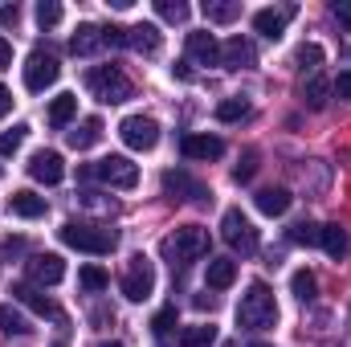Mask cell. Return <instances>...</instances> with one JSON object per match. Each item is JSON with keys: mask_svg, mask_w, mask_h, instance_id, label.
I'll return each instance as SVG.
<instances>
[{"mask_svg": "<svg viewBox=\"0 0 351 347\" xmlns=\"http://www.w3.org/2000/svg\"><path fill=\"white\" fill-rule=\"evenodd\" d=\"M237 323H241L245 331H265V327L278 323V302H274V290H269L265 282H254V286L241 294V302H237Z\"/></svg>", "mask_w": 351, "mask_h": 347, "instance_id": "obj_1", "label": "cell"}, {"mask_svg": "<svg viewBox=\"0 0 351 347\" xmlns=\"http://www.w3.org/2000/svg\"><path fill=\"white\" fill-rule=\"evenodd\" d=\"M58 233H62V241H66L70 250L98 254V258L119 246V233H114V229H102V225H90V221H66Z\"/></svg>", "mask_w": 351, "mask_h": 347, "instance_id": "obj_2", "label": "cell"}, {"mask_svg": "<svg viewBox=\"0 0 351 347\" xmlns=\"http://www.w3.org/2000/svg\"><path fill=\"white\" fill-rule=\"evenodd\" d=\"M86 86H90V94L98 98V102H127L131 94H135V86H131V78L119 70V66H94L86 74Z\"/></svg>", "mask_w": 351, "mask_h": 347, "instance_id": "obj_3", "label": "cell"}, {"mask_svg": "<svg viewBox=\"0 0 351 347\" xmlns=\"http://www.w3.org/2000/svg\"><path fill=\"white\" fill-rule=\"evenodd\" d=\"M164 254L176 258L180 265L204 258V254H208V229H200V225H184V229H176L172 237L164 241ZM176 261H172V265H176Z\"/></svg>", "mask_w": 351, "mask_h": 347, "instance_id": "obj_4", "label": "cell"}, {"mask_svg": "<svg viewBox=\"0 0 351 347\" xmlns=\"http://www.w3.org/2000/svg\"><path fill=\"white\" fill-rule=\"evenodd\" d=\"M82 176H94V180H102L110 188H135L139 184V164H131L127 156H106V160L82 168Z\"/></svg>", "mask_w": 351, "mask_h": 347, "instance_id": "obj_5", "label": "cell"}, {"mask_svg": "<svg viewBox=\"0 0 351 347\" xmlns=\"http://www.w3.org/2000/svg\"><path fill=\"white\" fill-rule=\"evenodd\" d=\"M221 237L237 250V254H258V229L250 225V217L241 208H225L221 217Z\"/></svg>", "mask_w": 351, "mask_h": 347, "instance_id": "obj_6", "label": "cell"}, {"mask_svg": "<svg viewBox=\"0 0 351 347\" xmlns=\"http://www.w3.org/2000/svg\"><path fill=\"white\" fill-rule=\"evenodd\" d=\"M119 135H123V143H127L131 152H152V147L160 143V123L147 119V115H127V119L119 123Z\"/></svg>", "mask_w": 351, "mask_h": 347, "instance_id": "obj_7", "label": "cell"}, {"mask_svg": "<svg viewBox=\"0 0 351 347\" xmlns=\"http://www.w3.org/2000/svg\"><path fill=\"white\" fill-rule=\"evenodd\" d=\"M58 74H62L58 58H53V53H45V49H33V53H29V62H25V90L41 94V90H49L53 82H58Z\"/></svg>", "mask_w": 351, "mask_h": 347, "instance_id": "obj_8", "label": "cell"}, {"mask_svg": "<svg viewBox=\"0 0 351 347\" xmlns=\"http://www.w3.org/2000/svg\"><path fill=\"white\" fill-rule=\"evenodd\" d=\"M152 290H156V270H152V261L143 254H135L127 274H123V294L131 302H143V298H152Z\"/></svg>", "mask_w": 351, "mask_h": 347, "instance_id": "obj_9", "label": "cell"}, {"mask_svg": "<svg viewBox=\"0 0 351 347\" xmlns=\"http://www.w3.org/2000/svg\"><path fill=\"white\" fill-rule=\"evenodd\" d=\"M12 298H16L21 307H29V311L45 315V319H58V323H66V315H62V311H58V307H53V302L41 294V286H37V282H16V286H12Z\"/></svg>", "mask_w": 351, "mask_h": 347, "instance_id": "obj_10", "label": "cell"}, {"mask_svg": "<svg viewBox=\"0 0 351 347\" xmlns=\"http://www.w3.org/2000/svg\"><path fill=\"white\" fill-rule=\"evenodd\" d=\"M180 152H184L188 160L208 164V160H221V156H225V143H221L217 135H184V139H180Z\"/></svg>", "mask_w": 351, "mask_h": 347, "instance_id": "obj_11", "label": "cell"}, {"mask_svg": "<svg viewBox=\"0 0 351 347\" xmlns=\"http://www.w3.org/2000/svg\"><path fill=\"white\" fill-rule=\"evenodd\" d=\"M29 278L37 286H58L66 278V261L58 254H37V258H29Z\"/></svg>", "mask_w": 351, "mask_h": 347, "instance_id": "obj_12", "label": "cell"}, {"mask_svg": "<svg viewBox=\"0 0 351 347\" xmlns=\"http://www.w3.org/2000/svg\"><path fill=\"white\" fill-rule=\"evenodd\" d=\"M254 62H258L254 41H245V37H229V41L221 45V66H225V70H245V66H254Z\"/></svg>", "mask_w": 351, "mask_h": 347, "instance_id": "obj_13", "label": "cell"}, {"mask_svg": "<svg viewBox=\"0 0 351 347\" xmlns=\"http://www.w3.org/2000/svg\"><path fill=\"white\" fill-rule=\"evenodd\" d=\"M29 176H33L37 184H58V180L66 176V164H62L58 152H37V156L29 160Z\"/></svg>", "mask_w": 351, "mask_h": 347, "instance_id": "obj_14", "label": "cell"}, {"mask_svg": "<svg viewBox=\"0 0 351 347\" xmlns=\"http://www.w3.org/2000/svg\"><path fill=\"white\" fill-rule=\"evenodd\" d=\"M290 16H294V8H262V12H254V29L262 33L265 41H278Z\"/></svg>", "mask_w": 351, "mask_h": 347, "instance_id": "obj_15", "label": "cell"}, {"mask_svg": "<svg viewBox=\"0 0 351 347\" xmlns=\"http://www.w3.org/2000/svg\"><path fill=\"white\" fill-rule=\"evenodd\" d=\"M164 192H176L184 200H208V188L200 180H192L188 172H164Z\"/></svg>", "mask_w": 351, "mask_h": 347, "instance_id": "obj_16", "label": "cell"}, {"mask_svg": "<svg viewBox=\"0 0 351 347\" xmlns=\"http://www.w3.org/2000/svg\"><path fill=\"white\" fill-rule=\"evenodd\" d=\"M188 58L200 66H221V45L213 41V33H188Z\"/></svg>", "mask_w": 351, "mask_h": 347, "instance_id": "obj_17", "label": "cell"}, {"mask_svg": "<svg viewBox=\"0 0 351 347\" xmlns=\"http://www.w3.org/2000/svg\"><path fill=\"white\" fill-rule=\"evenodd\" d=\"M8 213H12V217H25V221H37V217H45V196L21 188V192L8 196Z\"/></svg>", "mask_w": 351, "mask_h": 347, "instance_id": "obj_18", "label": "cell"}, {"mask_svg": "<svg viewBox=\"0 0 351 347\" xmlns=\"http://www.w3.org/2000/svg\"><path fill=\"white\" fill-rule=\"evenodd\" d=\"M127 45H131L135 53L152 58V53H160V29H156V25H131V29H127Z\"/></svg>", "mask_w": 351, "mask_h": 347, "instance_id": "obj_19", "label": "cell"}, {"mask_svg": "<svg viewBox=\"0 0 351 347\" xmlns=\"http://www.w3.org/2000/svg\"><path fill=\"white\" fill-rule=\"evenodd\" d=\"M102 131H106V127H102V119H94V115H90V119H82V123L70 131V147H74V152H86V147H94V143L102 139Z\"/></svg>", "mask_w": 351, "mask_h": 347, "instance_id": "obj_20", "label": "cell"}, {"mask_svg": "<svg viewBox=\"0 0 351 347\" xmlns=\"http://www.w3.org/2000/svg\"><path fill=\"white\" fill-rule=\"evenodd\" d=\"M204 278H208V286H213V290H229V286L237 282V261H233V258H213Z\"/></svg>", "mask_w": 351, "mask_h": 347, "instance_id": "obj_21", "label": "cell"}, {"mask_svg": "<svg viewBox=\"0 0 351 347\" xmlns=\"http://www.w3.org/2000/svg\"><path fill=\"white\" fill-rule=\"evenodd\" d=\"M319 246L327 250V258L343 261L348 258V229H339V225H323V229H319Z\"/></svg>", "mask_w": 351, "mask_h": 347, "instance_id": "obj_22", "label": "cell"}, {"mask_svg": "<svg viewBox=\"0 0 351 347\" xmlns=\"http://www.w3.org/2000/svg\"><path fill=\"white\" fill-rule=\"evenodd\" d=\"M70 49H74L78 58H90V53H98V49H102V29H98V25H78V33H74Z\"/></svg>", "mask_w": 351, "mask_h": 347, "instance_id": "obj_23", "label": "cell"}, {"mask_svg": "<svg viewBox=\"0 0 351 347\" xmlns=\"http://www.w3.org/2000/svg\"><path fill=\"white\" fill-rule=\"evenodd\" d=\"M74 110H78V94H58L53 102H49V127H70V119H74Z\"/></svg>", "mask_w": 351, "mask_h": 347, "instance_id": "obj_24", "label": "cell"}, {"mask_svg": "<svg viewBox=\"0 0 351 347\" xmlns=\"http://www.w3.org/2000/svg\"><path fill=\"white\" fill-rule=\"evenodd\" d=\"M290 200H294V196H290L286 188H262V192H258V208H262L265 217H282V213L290 208Z\"/></svg>", "mask_w": 351, "mask_h": 347, "instance_id": "obj_25", "label": "cell"}, {"mask_svg": "<svg viewBox=\"0 0 351 347\" xmlns=\"http://www.w3.org/2000/svg\"><path fill=\"white\" fill-rule=\"evenodd\" d=\"M217 344V327L213 323H196L180 331V347H213Z\"/></svg>", "mask_w": 351, "mask_h": 347, "instance_id": "obj_26", "label": "cell"}, {"mask_svg": "<svg viewBox=\"0 0 351 347\" xmlns=\"http://www.w3.org/2000/svg\"><path fill=\"white\" fill-rule=\"evenodd\" d=\"M302 102H306L311 110H323V106L331 102V82H327V78H311V82L302 86Z\"/></svg>", "mask_w": 351, "mask_h": 347, "instance_id": "obj_27", "label": "cell"}, {"mask_svg": "<svg viewBox=\"0 0 351 347\" xmlns=\"http://www.w3.org/2000/svg\"><path fill=\"white\" fill-rule=\"evenodd\" d=\"M237 12H241V4H233V0H204V16L217 21V25L237 21Z\"/></svg>", "mask_w": 351, "mask_h": 347, "instance_id": "obj_28", "label": "cell"}, {"mask_svg": "<svg viewBox=\"0 0 351 347\" xmlns=\"http://www.w3.org/2000/svg\"><path fill=\"white\" fill-rule=\"evenodd\" d=\"M290 290H294V298H298V302H311V298H315V290H319V282H315V274H311V270H294V274H290Z\"/></svg>", "mask_w": 351, "mask_h": 347, "instance_id": "obj_29", "label": "cell"}, {"mask_svg": "<svg viewBox=\"0 0 351 347\" xmlns=\"http://www.w3.org/2000/svg\"><path fill=\"white\" fill-rule=\"evenodd\" d=\"M78 286L90 290V294H98V290L110 286V274H106L102 265H82V270H78Z\"/></svg>", "mask_w": 351, "mask_h": 347, "instance_id": "obj_30", "label": "cell"}, {"mask_svg": "<svg viewBox=\"0 0 351 347\" xmlns=\"http://www.w3.org/2000/svg\"><path fill=\"white\" fill-rule=\"evenodd\" d=\"M0 331H4V335H29V323H25V315H21L16 307L0 302Z\"/></svg>", "mask_w": 351, "mask_h": 347, "instance_id": "obj_31", "label": "cell"}, {"mask_svg": "<svg viewBox=\"0 0 351 347\" xmlns=\"http://www.w3.org/2000/svg\"><path fill=\"white\" fill-rule=\"evenodd\" d=\"M217 119L221 123H241V119H250V102L245 98H225V102H217Z\"/></svg>", "mask_w": 351, "mask_h": 347, "instance_id": "obj_32", "label": "cell"}, {"mask_svg": "<svg viewBox=\"0 0 351 347\" xmlns=\"http://www.w3.org/2000/svg\"><path fill=\"white\" fill-rule=\"evenodd\" d=\"M290 241L294 246H319V225H311V221L290 225Z\"/></svg>", "mask_w": 351, "mask_h": 347, "instance_id": "obj_33", "label": "cell"}, {"mask_svg": "<svg viewBox=\"0 0 351 347\" xmlns=\"http://www.w3.org/2000/svg\"><path fill=\"white\" fill-rule=\"evenodd\" d=\"M294 62H298L302 70H319V66H323V45H315V41L302 45V49L294 53Z\"/></svg>", "mask_w": 351, "mask_h": 347, "instance_id": "obj_34", "label": "cell"}, {"mask_svg": "<svg viewBox=\"0 0 351 347\" xmlns=\"http://www.w3.org/2000/svg\"><path fill=\"white\" fill-rule=\"evenodd\" d=\"M58 21H62V4H53V0H41V4H37V25H41V29H53Z\"/></svg>", "mask_w": 351, "mask_h": 347, "instance_id": "obj_35", "label": "cell"}, {"mask_svg": "<svg viewBox=\"0 0 351 347\" xmlns=\"http://www.w3.org/2000/svg\"><path fill=\"white\" fill-rule=\"evenodd\" d=\"M25 135H29V127H12V131H4V135H0V156H16V147L25 143Z\"/></svg>", "mask_w": 351, "mask_h": 347, "instance_id": "obj_36", "label": "cell"}, {"mask_svg": "<svg viewBox=\"0 0 351 347\" xmlns=\"http://www.w3.org/2000/svg\"><path fill=\"white\" fill-rule=\"evenodd\" d=\"M156 12L164 21H188V4H180V0H156Z\"/></svg>", "mask_w": 351, "mask_h": 347, "instance_id": "obj_37", "label": "cell"}, {"mask_svg": "<svg viewBox=\"0 0 351 347\" xmlns=\"http://www.w3.org/2000/svg\"><path fill=\"white\" fill-rule=\"evenodd\" d=\"M254 172H258V152H245V156H241V164L233 168V180H237V184H245V180H254Z\"/></svg>", "mask_w": 351, "mask_h": 347, "instance_id": "obj_38", "label": "cell"}, {"mask_svg": "<svg viewBox=\"0 0 351 347\" xmlns=\"http://www.w3.org/2000/svg\"><path fill=\"white\" fill-rule=\"evenodd\" d=\"M172 327H176V307H164V311L152 319V331H156V335H168Z\"/></svg>", "mask_w": 351, "mask_h": 347, "instance_id": "obj_39", "label": "cell"}, {"mask_svg": "<svg viewBox=\"0 0 351 347\" xmlns=\"http://www.w3.org/2000/svg\"><path fill=\"white\" fill-rule=\"evenodd\" d=\"M331 16L348 29V25H351V4H348V0H335V4H331Z\"/></svg>", "mask_w": 351, "mask_h": 347, "instance_id": "obj_40", "label": "cell"}, {"mask_svg": "<svg viewBox=\"0 0 351 347\" xmlns=\"http://www.w3.org/2000/svg\"><path fill=\"white\" fill-rule=\"evenodd\" d=\"M8 254H12V258L25 254V241H21V237H4V241H0V258H8Z\"/></svg>", "mask_w": 351, "mask_h": 347, "instance_id": "obj_41", "label": "cell"}, {"mask_svg": "<svg viewBox=\"0 0 351 347\" xmlns=\"http://www.w3.org/2000/svg\"><path fill=\"white\" fill-rule=\"evenodd\" d=\"M331 90H335V94H339L343 102H351V74H339V78L331 82Z\"/></svg>", "mask_w": 351, "mask_h": 347, "instance_id": "obj_42", "label": "cell"}, {"mask_svg": "<svg viewBox=\"0 0 351 347\" xmlns=\"http://www.w3.org/2000/svg\"><path fill=\"white\" fill-rule=\"evenodd\" d=\"M16 21H21V8H16V4H4V8H0V25H4V29H12Z\"/></svg>", "mask_w": 351, "mask_h": 347, "instance_id": "obj_43", "label": "cell"}, {"mask_svg": "<svg viewBox=\"0 0 351 347\" xmlns=\"http://www.w3.org/2000/svg\"><path fill=\"white\" fill-rule=\"evenodd\" d=\"M8 66H12V45L0 37V70H8Z\"/></svg>", "mask_w": 351, "mask_h": 347, "instance_id": "obj_44", "label": "cell"}, {"mask_svg": "<svg viewBox=\"0 0 351 347\" xmlns=\"http://www.w3.org/2000/svg\"><path fill=\"white\" fill-rule=\"evenodd\" d=\"M8 110H12V94H8V86L0 82V119H4Z\"/></svg>", "mask_w": 351, "mask_h": 347, "instance_id": "obj_45", "label": "cell"}, {"mask_svg": "<svg viewBox=\"0 0 351 347\" xmlns=\"http://www.w3.org/2000/svg\"><path fill=\"white\" fill-rule=\"evenodd\" d=\"M176 78H192V70H188V62H180V66H172Z\"/></svg>", "mask_w": 351, "mask_h": 347, "instance_id": "obj_46", "label": "cell"}, {"mask_svg": "<svg viewBox=\"0 0 351 347\" xmlns=\"http://www.w3.org/2000/svg\"><path fill=\"white\" fill-rule=\"evenodd\" d=\"M94 347H123V344H94Z\"/></svg>", "mask_w": 351, "mask_h": 347, "instance_id": "obj_47", "label": "cell"}, {"mask_svg": "<svg viewBox=\"0 0 351 347\" xmlns=\"http://www.w3.org/2000/svg\"><path fill=\"white\" fill-rule=\"evenodd\" d=\"M254 347H269V344H254Z\"/></svg>", "mask_w": 351, "mask_h": 347, "instance_id": "obj_48", "label": "cell"}, {"mask_svg": "<svg viewBox=\"0 0 351 347\" xmlns=\"http://www.w3.org/2000/svg\"><path fill=\"white\" fill-rule=\"evenodd\" d=\"M53 347H66V344H53Z\"/></svg>", "mask_w": 351, "mask_h": 347, "instance_id": "obj_49", "label": "cell"}, {"mask_svg": "<svg viewBox=\"0 0 351 347\" xmlns=\"http://www.w3.org/2000/svg\"><path fill=\"white\" fill-rule=\"evenodd\" d=\"M0 176H4V168H0Z\"/></svg>", "mask_w": 351, "mask_h": 347, "instance_id": "obj_50", "label": "cell"}]
</instances>
